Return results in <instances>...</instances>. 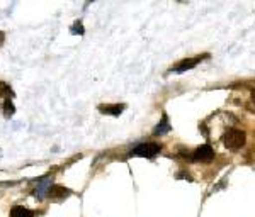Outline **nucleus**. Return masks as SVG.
I'll use <instances>...</instances> for the list:
<instances>
[{
  "mask_svg": "<svg viewBox=\"0 0 255 217\" xmlns=\"http://www.w3.org/2000/svg\"><path fill=\"white\" fill-rule=\"evenodd\" d=\"M72 34H84V26H82V20H77L72 26Z\"/></svg>",
  "mask_w": 255,
  "mask_h": 217,
  "instance_id": "obj_12",
  "label": "nucleus"
},
{
  "mask_svg": "<svg viewBox=\"0 0 255 217\" xmlns=\"http://www.w3.org/2000/svg\"><path fill=\"white\" fill-rule=\"evenodd\" d=\"M0 97H2L3 100H12L15 97L14 90H12V87L9 83H5V81L0 80Z\"/></svg>",
  "mask_w": 255,
  "mask_h": 217,
  "instance_id": "obj_10",
  "label": "nucleus"
},
{
  "mask_svg": "<svg viewBox=\"0 0 255 217\" xmlns=\"http://www.w3.org/2000/svg\"><path fill=\"white\" fill-rule=\"evenodd\" d=\"M3 116H5L7 119L14 116V112H15V107H14V104H12V100H3Z\"/></svg>",
  "mask_w": 255,
  "mask_h": 217,
  "instance_id": "obj_11",
  "label": "nucleus"
},
{
  "mask_svg": "<svg viewBox=\"0 0 255 217\" xmlns=\"http://www.w3.org/2000/svg\"><path fill=\"white\" fill-rule=\"evenodd\" d=\"M70 195V190L65 187H60V185H53L51 190H49V197L53 200H60V199H65Z\"/></svg>",
  "mask_w": 255,
  "mask_h": 217,
  "instance_id": "obj_8",
  "label": "nucleus"
},
{
  "mask_svg": "<svg viewBox=\"0 0 255 217\" xmlns=\"http://www.w3.org/2000/svg\"><path fill=\"white\" fill-rule=\"evenodd\" d=\"M126 109L125 104H106V105H99L101 114H108V116H121L123 110Z\"/></svg>",
  "mask_w": 255,
  "mask_h": 217,
  "instance_id": "obj_6",
  "label": "nucleus"
},
{
  "mask_svg": "<svg viewBox=\"0 0 255 217\" xmlns=\"http://www.w3.org/2000/svg\"><path fill=\"white\" fill-rule=\"evenodd\" d=\"M51 187H53V178H49V177H43V178H39L38 180V183H36V187H34V197L36 199H39V200H43L46 195H49V190H51Z\"/></svg>",
  "mask_w": 255,
  "mask_h": 217,
  "instance_id": "obj_4",
  "label": "nucleus"
},
{
  "mask_svg": "<svg viewBox=\"0 0 255 217\" xmlns=\"http://www.w3.org/2000/svg\"><path fill=\"white\" fill-rule=\"evenodd\" d=\"M3 43H5V32L0 31V48L3 46Z\"/></svg>",
  "mask_w": 255,
  "mask_h": 217,
  "instance_id": "obj_13",
  "label": "nucleus"
},
{
  "mask_svg": "<svg viewBox=\"0 0 255 217\" xmlns=\"http://www.w3.org/2000/svg\"><path fill=\"white\" fill-rule=\"evenodd\" d=\"M245 141H247V136H245L244 131H240V129H228L223 136L225 146L232 151L242 149L245 146Z\"/></svg>",
  "mask_w": 255,
  "mask_h": 217,
  "instance_id": "obj_1",
  "label": "nucleus"
},
{
  "mask_svg": "<svg viewBox=\"0 0 255 217\" xmlns=\"http://www.w3.org/2000/svg\"><path fill=\"white\" fill-rule=\"evenodd\" d=\"M254 100H255V93H254Z\"/></svg>",
  "mask_w": 255,
  "mask_h": 217,
  "instance_id": "obj_14",
  "label": "nucleus"
},
{
  "mask_svg": "<svg viewBox=\"0 0 255 217\" xmlns=\"http://www.w3.org/2000/svg\"><path fill=\"white\" fill-rule=\"evenodd\" d=\"M9 217H34V212H32L31 209H26L22 206H15V207H12Z\"/></svg>",
  "mask_w": 255,
  "mask_h": 217,
  "instance_id": "obj_9",
  "label": "nucleus"
},
{
  "mask_svg": "<svg viewBox=\"0 0 255 217\" xmlns=\"http://www.w3.org/2000/svg\"><path fill=\"white\" fill-rule=\"evenodd\" d=\"M192 158H194L196 161H211V159L215 158V151H213V148L209 145H203L194 151Z\"/></svg>",
  "mask_w": 255,
  "mask_h": 217,
  "instance_id": "obj_5",
  "label": "nucleus"
},
{
  "mask_svg": "<svg viewBox=\"0 0 255 217\" xmlns=\"http://www.w3.org/2000/svg\"><path fill=\"white\" fill-rule=\"evenodd\" d=\"M208 56H209V55H199V56H194V58H186V60L179 61V63H177L175 67H172V72H175V73H184V72H187V70L196 68L197 65H199L204 58H208Z\"/></svg>",
  "mask_w": 255,
  "mask_h": 217,
  "instance_id": "obj_3",
  "label": "nucleus"
},
{
  "mask_svg": "<svg viewBox=\"0 0 255 217\" xmlns=\"http://www.w3.org/2000/svg\"><path fill=\"white\" fill-rule=\"evenodd\" d=\"M170 129H172V126H170V121H168V116H167V114H163L162 121H160L158 124L155 126L153 136H163V134L170 133Z\"/></svg>",
  "mask_w": 255,
  "mask_h": 217,
  "instance_id": "obj_7",
  "label": "nucleus"
},
{
  "mask_svg": "<svg viewBox=\"0 0 255 217\" xmlns=\"http://www.w3.org/2000/svg\"><path fill=\"white\" fill-rule=\"evenodd\" d=\"M162 151V145L158 143H141V145L134 146L131 154L133 156H141V158H153Z\"/></svg>",
  "mask_w": 255,
  "mask_h": 217,
  "instance_id": "obj_2",
  "label": "nucleus"
}]
</instances>
